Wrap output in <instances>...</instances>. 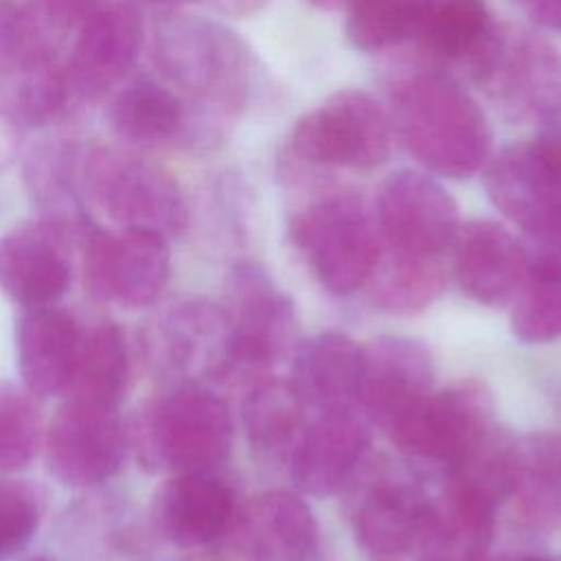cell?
I'll list each match as a JSON object with an SVG mask.
<instances>
[{
  "label": "cell",
  "mask_w": 561,
  "mask_h": 561,
  "mask_svg": "<svg viewBox=\"0 0 561 561\" xmlns=\"http://www.w3.org/2000/svg\"><path fill=\"white\" fill-rule=\"evenodd\" d=\"M182 118V99L153 79L131 81L116 94L110 107V121L118 138L140 147L178 140Z\"/></svg>",
  "instance_id": "30"
},
{
  "label": "cell",
  "mask_w": 561,
  "mask_h": 561,
  "mask_svg": "<svg viewBox=\"0 0 561 561\" xmlns=\"http://www.w3.org/2000/svg\"><path fill=\"white\" fill-rule=\"evenodd\" d=\"M390 123L430 173L469 178L491 158L493 131L480 103L449 75L414 68L390 83Z\"/></svg>",
  "instance_id": "2"
},
{
  "label": "cell",
  "mask_w": 561,
  "mask_h": 561,
  "mask_svg": "<svg viewBox=\"0 0 561 561\" xmlns=\"http://www.w3.org/2000/svg\"><path fill=\"white\" fill-rule=\"evenodd\" d=\"M375 219L386 250L416 259H443L460 228L454 197L414 169H399L381 182Z\"/></svg>",
  "instance_id": "14"
},
{
  "label": "cell",
  "mask_w": 561,
  "mask_h": 561,
  "mask_svg": "<svg viewBox=\"0 0 561 561\" xmlns=\"http://www.w3.org/2000/svg\"><path fill=\"white\" fill-rule=\"evenodd\" d=\"M217 13L228 18H248L263 11L270 0H206Z\"/></svg>",
  "instance_id": "40"
},
{
  "label": "cell",
  "mask_w": 561,
  "mask_h": 561,
  "mask_svg": "<svg viewBox=\"0 0 561 561\" xmlns=\"http://www.w3.org/2000/svg\"><path fill=\"white\" fill-rule=\"evenodd\" d=\"M511 497L530 524L546 528L561 524V436L539 432L517 440Z\"/></svg>",
  "instance_id": "29"
},
{
  "label": "cell",
  "mask_w": 561,
  "mask_h": 561,
  "mask_svg": "<svg viewBox=\"0 0 561 561\" xmlns=\"http://www.w3.org/2000/svg\"><path fill=\"white\" fill-rule=\"evenodd\" d=\"M432 353L412 337L381 335L362 346L357 408L388 430L432 392Z\"/></svg>",
  "instance_id": "16"
},
{
  "label": "cell",
  "mask_w": 561,
  "mask_h": 561,
  "mask_svg": "<svg viewBox=\"0 0 561 561\" xmlns=\"http://www.w3.org/2000/svg\"><path fill=\"white\" fill-rule=\"evenodd\" d=\"M392 136L388 112L368 92L346 88L298 118L285 160L291 169L368 171L388 160Z\"/></svg>",
  "instance_id": "6"
},
{
  "label": "cell",
  "mask_w": 561,
  "mask_h": 561,
  "mask_svg": "<svg viewBox=\"0 0 561 561\" xmlns=\"http://www.w3.org/2000/svg\"><path fill=\"white\" fill-rule=\"evenodd\" d=\"M228 403L204 383H180L138 410L129 447L147 471H208L232 447Z\"/></svg>",
  "instance_id": "3"
},
{
  "label": "cell",
  "mask_w": 561,
  "mask_h": 561,
  "mask_svg": "<svg viewBox=\"0 0 561 561\" xmlns=\"http://www.w3.org/2000/svg\"><path fill=\"white\" fill-rule=\"evenodd\" d=\"M469 70L513 123H550L561 112V55L524 26H493Z\"/></svg>",
  "instance_id": "5"
},
{
  "label": "cell",
  "mask_w": 561,
  "mask_h": 561,
  "mask_svg": "<svg viewBox=\"0 0 561 561\" xmlns=\"http://www.w3.org/2000/svg\"><path fill=\"white\" fill-rule=\"evenodd\" d=\"M44 427L33 394L13 383H0V473L26 469L39 454Z\"/></svg>",
  "instance_id": "36"
},
{
  "label": "cell",
  "mask_w": 561,
  "mask_h": 561,
  "mask_svg": "<svg viewBox=\"0 0 561 561\" xmlns=\"http://www.w3.org/2000/svg\"><path fill=\"white\" fill-rule=\"evenodd\" d=\"M142 2H149V4H169V2H178V0H142Z\"/></svg>",
  "instance_id": "44"
},
{
  "label": "cell",
  "mask_w": 561,
  "mask_h": 561,
  "mask_svg": "<svg viewBox=\"0 0 561 561\" xmlns=\"http://www.w3.org/2000/svg\"><path fill=\"white\" fill-rule=\"evenodd\" d=\"M517 9L537 26L561 31V0H513Z\"/></svg>",
  "instance_id": "39"
},
{
  "label": "cell",
  "mask_w": 561,
  "mask_h": 561,
  "mask_svg": "<svg viewBox=\"0 0 561 561\" xmlns=\"http://www.w3.org/2000/svg\"><path fill=\"white\" fill-rule=\"evenodd\" d=\"M370 447V421L357 408L318 412L291 451V478L309 495H333L357 473Z\"/></svg>",
  "instance_id": "18"
},
{
  "label": "cell",
  "mask_w": 561,
  "mask_h": 561,
  "mask_svg": "<svg viewBox=\"0 0 561 561\" xmlns=\"http://www.w3.org/2000/svg\"><path fill=\"white\" fill-rule=\"evenodd\" d=\"M48 471L70 486H94L116 476L127 458L129 427L118 405L64 397L44 430Z\"/></svg>",
  "instance_id": "11"
},
{
  "label": "cell",
  "mask_w": 561,
  "mask_h": 561,
  "mask_svg": "<svg viewBox=\"0 0 561 561\" xmlns=\"http://www.w3.org/2000/svg\"><path fill=\"white\" fill-rule=\"evenodd\" d=\"M375 307L388 313H416L430 307L445 285L443 259H416L381 248L366 280Z\"/></svg>",
  "instance_id": "31"
},
{
  "label": "cell",
  "mask_w": 561,
  "mask_h": 561,
  "mask_svg": "<svg viewBox=\"0 0 561 561\" xmlns=\"http://www.w3.org/2000/svg\"><path fill=\"white\" fill-rule=\"evenodd\" d=\"M484 191L493 206L539 239L561 230V127L506 145L484 164Z\"/></svg>",
  "instance_id": "8"
},
{
  "label": "cell",
  "mask_w": 561,
  "mask_h": 561,
  "mask_svg": "<svg viewBox=\"0 0 561 561\" xmlns=\"http://www.w3.org/2000/svg\"><path fill=\"white\" fill-rule=\"evenodd\" d=\"M142 46V18L127 2H105L85 22L72 48L68 77L72 90L96 99L134 66Z\"/></svg>",
  "instance_id": "19"
},
{
  "label": "cell",
  "mask_w": 561,
  "mask_h": 561,
  "mask_svg": "<svg viewBox=\"0 0 561 561\" xmlns=\"http://www.w3.org/2000/svg\"><path fill=\"white\" fill-rule=\"evenodd\" d=\"M305 2L320 9V11H333V9H340V7L348 4V0H305Z\"/></svg>",
  "instance_id": "42"
},
{
  "label": "cell",
  "mask_w": 561,
  "mask_h": 561,
  "mask_svg": "<svg viewBox=\"0 0 561 561\" xmlns=\"http://www.w3.org/2000/svg\"><path fill=\"white\" fill-rule=\"evenodd\" d=\"M423 0H348L344 33L362 53H381L414 37Z\"/></svg>",
  "instance_id": "34"
},
{
  "label": "cell",
  "mask_w": 561,
  "mask_h": 561,
  "mask_svg": "<svg viewBox=\"0 0 561 561\" xmlns=\"http://www.w3.org/2000/svg\"><path fill=\"white\" fill-rule=\"evenodd\" d=\"M42 511L44 500L35 486L22 480L0 478V561L31 541Z\"/></svg>",
  "instance_id": "37"
},
{
  "label": "cell",
  "mask_w": 561,
  "mask_h": 561,
  "mask_svg": "<svg viewBox=\"0 0 561 561\" xmlns=\"http://www.w3.org/2000/svg\"><path fill=\"white\" fill-rule=\"evenodd\" d=\"M511 329L526 344H546L561 335V259L539 254L528 261L513 296Z\"/></svg>",
  "instance_id": "33"
},
{
  "label": "cell",
  "mask_w": 561,
  "mask_h": 561,
  "mask_svg": "<svg viewBox=\"0 0 561 561\" xmlns=\"http://www.w3.org/2000/svg\"><path fill=\"white\" fill-rule=\"evenodd\" d=\"M88 217H37L0 234V291L22 309L55 305L72 280Z\"/></svg>",
  "instance_id": "10"
},
{
  "label": "cell",
  "mask_w": 561,
  "mask_h": 561,
  "mask_svg": "<svg viewBox=\"0 0 561 561\" xmlns=\"http://www.w3.org/2000/svg\"><path fill=\"white\" fill-rule=\"evenodd\" d=\"M226 311L232 324V377L265 373L294 348V305L259 263L241 261L230 270Z\"/></svg>",
  "instance_id": "12"
},
{
  "label": "cell",
  "mask_w": 561,
  "mask_h": 561,
  "mask_svg": "<svg viewBox=\"0 0 561 561\" xmlns=\"http://www.w3.org/2000/svg\"><path fill=\"white\" fill-rule=\"evenodd\" d=\"M83 329L57 305L22 309L15 322V362L24 388L39 399L64 394L70 386Z\"/></svg>",
  "instance_id": "21"
},
{
  "label": "cell",
  "mask_w": 561,
  "mask_h": 561,
  "mask_svg": "<svg viewBox=\"0 0 561 561\" xmlns=\"http://www.w3.org/2000/svg\"><path fill=\"white\" fill-rule=\"evenodd\" d=\"M493 26L484 0H423L412 39L432 59L469 68Z\"/></svg>",
  "instance_id": "25"
},
{
  "label": "cell",
  "mask_w": 561,
  "mask_h": 561,
  "mask_svg": "<svg viewBox=\"0 0 561 561\" xmlns=\"http://www.w3.org/2000/svg\"><path fill=\"white\" fill-rule=\"evenodd\" d=\"M237 508L232 486L215 469L184 471L156 491L151 524L164 541L197 550L230 533Z\"/></svg>",
  "instance_id": "17"
},
{
  "label": "cell",
  "mask_w": 561,
  "mask_h": 561,
  "mask_svg": "<svg viewBox=\"0 0 561 561\" xmlns=\"http://www.w3.org/2000/svg\"><path fill=\"white\" fill-rule=\"evenodd\" d=\"M26 561H55V559H50V557H31Z\"/></svg>",
  "instance_id": "46"
},
{
  "label": "cell",
  "mask_w": 561,
  "mask_h": 561,
  "mask_svg": "<svg viewBox=\"0 0 561 561\" xmlns=\"http://www.w3.org/2000/svg\"><path fill=\"white\" fill-rule=\"evenodd\" d=\"M289 237L318 283L337 296L366 285L383 248L377 219L355 195L342 193L298 210Z\"/></svg>",
  "instance_id": "7"
},
{
  "label": "cell",
  "mask_w": 561,
  "mask_h": 561,
  "mask_svg": "<svg viewBox=\"0 0 561 561\" xmlns=\"http://www.w3.org/2000/svg\"><path fill=\"white\" fill-rule=\"evenodd\" d=\"M153 59L162 77L186 94L178 140L191 151L217 149L250 99L245 42L219 22L175 13L156 26Z\"/></svg>",
  "instance_id": "1"
},
{
  "label": "cell",
  "mask_w": 561,
  "mask_h": 561,
  "mask_svg": "<svg viewBox=\"0 0 561 561\" xmlns=\"http://www.w3.org/2000/svg\"><path fill=\"white\" fill-rule=\"evenodd\" d=\"M557 239H559V241H561V230H559V237H557Z\"/></svg>",
  "instance_id": "47"
},
{
  "label": "cell",
  "mask_w": 561,
  "mask_h": 561,
  "mask_svg": "<svg viewBox=\"0 0 561 561\" xmlns=\"http://www.w3.org/2000/svg\"><path fill=\"white\" fill-rule=\"evenodd\" d=\"M362 346L340 331L318 333L298 344L289 383L318 412L357 405Z\"/></svg>",
  "instance_id": "24"
},
{
  "label": "cell",
  "mask_w": 561,
  "mask_h": 561,
  "mask_svg": "<svg viewBox=\"0 0 561 561\" xmlns=\"http://www.w3.org/2000/svg\"><path fill=\"white\" fill-rule=\"evenodd\" d=\"M20 129L0 114V169L13 162L20 142Z\"/></svg>",
  "instance_id": "41"
},
{
  "label": "cell",
  "mask_w": 561,
  "mask_h": 561,
  "mask_svg": "<svg viewBox=\"0 0 561 561\" xmlns=\"http://www.w3.org/2000/svg\"><path fill=\"white\" fill-rule=\"evenodd\" d=\"M451 250L460 289L489 307L513 300L530 261L515 234L491 219L460 226Z\"/></svg>",
  "instance_id": "22"
},
{
  "label": "cell",
  "mask_w": 561,
  "mask_h": 561,
  "mask_svg": "<svg viewBox=\"0 0 561 561\" xmlns=\"http://www.w3.org/2000/svg\"><path fill=\"white\" fill-rule=\"evenodd\" d=\"M61 31L37 4L24 7L0 0V72L55 57V42Z\"/></svg>",
  "instance_id": "35"
},
{
  "label": "cell",
  "mask_w": 561,
  "mask_h": 561,
  "mask_svg": "<svg viewBox=\"0 0 561 561\" xmlns=\"http://www.w3.org/2000/svg\"><path fill=\"white\" fill-rule=\"evenodd\" d=\"M105 0H37V7L61 28L85 22Z\"/></svg>",
  "instance_id": "38"
},
{
  "label": "cell",
  "mask_w": 561,
  "mask_h": 561,
  "mask_svg": "<svg viewBox=\"0 0 561 561\" xmlns=\"http://www.w3.org/2000/svg\"><path fill=\"white\" fill-rule=\"evenodd\" d=\"M186 561H219V559H213V557H195V559H186Z\"/></svg>",
  "instance_id": "45"
},
{
  "label": "cell",
  "mask_w": 561,
  "mask_h": 561,
  "mask_svg": "<svg viewBox=\"0 0 561 561\" xmlns=\"http://www.w3.org/2000/svg\"><path fill=\"white\" fill-rule=\"evenodd\" d=\"M79 254L88 291L127 309L153 305L169 283V243L167 237L151 230L107 232L90 224Z\"/></svg>",
  "instance_id": "9"
},
{
  "label": "cell",
  "mask_w": 561,
  "mask_h": 561,
  "mask_svg": "<svg viewBox=\"0 0 561 561\" xmlns=\"http://www.w3.org/2000/svg\"><path fill=\"white\" fill-rule=\"evenodd\" d=\"M493 425L491 394L476 381H462L430 392L386 432L410 458L449 469Z\"/></svg>",
  "instance_id": "13"
},
{
  "label": "cell",
  "mask_w": 561,
  "mask_h": 561,
  "mask_svg": "<svg viewBox=\"0 0 561 561\" xmlns=\"http://www.w3.org/2000/svg\"><path fill=\"white\" fill-rule=\"evenodd\" d=\"M129 373V351L121 327L99 320L83 329L79 359L64 397L121 408Z\"/></svg>",
  "instance_id": "26"
},
{
  "label": "cell",
  "mask_w": 561,
  "mask_h": 561,
  "mask_svg": "<svg viewBox=\"0 0 561 561\" xmlns=\"http://www.w3.org/2000/svg\"><path fill=\"white\" fill-rule=\"evenodd\" d=\"M508 561H554V559L543 557V554H522V557H515V559H508Z\"/></svg>",
  "instance_id": "43"
},
{
  "label": "cell",
  "mask_w": 561,
  "mask_h": 561,
  "mask_svg": "<svg viewBox=\"0 0 561 561\" xmlns=\"http://www.w3.org/2000/svg\"><path fill=\"white\" fill-rule=\"evenodd\" d=\"M430 513L432 502L419 484L403 478H381L373 482L357 506V541L379 557L405 554L421 546Z\"/></svg>",
  "instance_id": "23"
},
{
  "label": "cell",
  "mask_w": 561,
  "mask_h": 561,
  "mask_svg": "<svg viewBox=\"0 0 561 561\" xmlns=\"http://www.w3.org/2000/svg\"><path fill=\"white\" fill-rule=\"evenodd\" d=\"M79 186L85 204L121 228L175 237L186 228L184 195L162 167L112 147H81Z\"/></svg>",
  "instance_id": "4"
},
{
  "label": "cell",
  "mask_w": 561,
  "mask_h": 561,
  "mask_svg": "<svg viewBox=\"0 0 561 561\" xmlns=\"http://www.w3.org/2000/svg\"><path fill=\"white\" fill-rule=\"evenodd\" d=\"M230 535L241 561H307L318 526L298 495L265 491L237 508Z\"/></svg>",
  "instance_id": "20"
},
{
  "label": "cell",
  "mask_w": 561,
  "mask_h": 561,
  "mask_svg": "<svg viewBox=\"0 0 561 561\" xmlns=\"http://www.w3.org/2000/svg\"><path fill=\"white\" fill-rule=\"evenodd\" d=\"M153 366L180 383L232 377V324L224 307L188 300L171 309L147 340Z\"/></svg>",
  "instance_id": "15"
},
{
  "label": "cell",
  "mask_w": 561,
  "mask_h": 561,
  "mask_svg": "<svg viewBox=\"0 0 561 561\" xmlns=\"http://www.w3.org/2000/svg\"><path fill=\"white\" fill-rule=\"evenodd\" d=\"M305 408L289 381H254L241 408L250 447L261 456L291 454L305 430Z\"/></svg>",
  "instance_id": "28"
},
{
  "label": "cell",
  "mask_w": 561,
  "mask_h": 561,
  "mask_svg": "<svg viewBox=\"0 0 561 561\" xmlns=\"http://www.w3.org/2000/svg\"><path fill=\"white\" fill-rule=\"evenodd\" d=\"M79 160L81 147L66 140L44 142L28 153L24 182L42 217H88L79 186Z\"/></svg>",
  "instance_id": "32"
},
{
  "label": "cell",
  "mask_w": 561,
  "mask_h": 561,
  "mask_svg": "<svg viewBox=\"0 0 561 561\" xmlns=\"http://www.w3.org/2000/svg\"><path fill=\"white\" fill-rule=\"evenodd\" d=\"M68 68L55 57L0 72V114L20 131L53 123L72 94Z\"/></svg>",
  "instance_id": "27"
}]
</instances>
